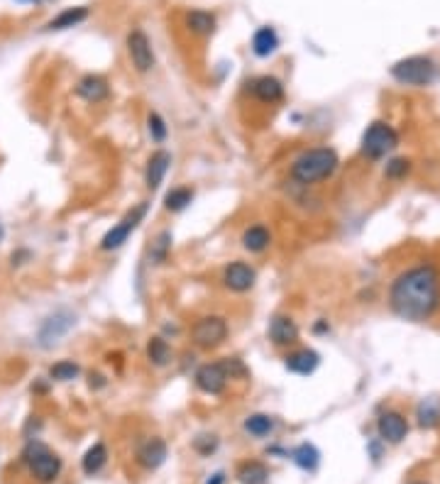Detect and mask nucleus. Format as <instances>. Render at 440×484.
<instances>
[{
	"instance_id": "f257e3e1",
	"label": "nucleus",
	"mask_w": 440,
	"mask_h": 484,
	"mask_svg": "<svg viewBox=\"0 0 440 484\" xmlns=\"http://www.w3.org/2000/svg\"><path fill=\"white\" fill-rule=\"evenodd\" d=\"M389 306L404 321H428L440 306V271L433 264L401 271L389 289Z\"/></svg>"
},
{
	"instance_id": "f03ea898",
	"label": "nucleus",
	"mask_w": 440,
	"mask_h": 484,
	"mask_svg": "<svg viewBox=\"0 0 440 484\" xmlns=\"http://www.w3.org/2000/svg\"><path fill=\"white\" fill-rule=\"evenodd\" d=\"M340 157L333 147H313L301 152L291 164V179L301 186H313L318 181L331 179L338 171Z\"/></svg>"
},
{
	"instance_id": "7ed1b4c3",
	"label": "nucleus",
	"mask_w": 440,
	"mask_h": 484,
	"mask_svg": "<svg viewBox=\"0 0 440 484\" xmlns=\"http://www.w3.org/2000/svg\"><path fill=\"white\" fill-rule=\"evenodd\" d=\"M22 460L27 462V467H29V472H32L34 480H39L44 484L54 482L59 475H62V457H59L57 452L49 450L44 443H37V441L29 443L22 452Z\"/></svg>"
},
{
	"instance_id": "20e7f679",
	"label": "nucleus",
	"mask_w": 440,
	"mask_h": 484,
	"mask_svg": "<svg viewBox=\"0 0 440 484\" xmlns=\"http://www.w3.org/2000/svg\"><path fill=\"white\" fill-rule=\"evenodd\" d=\"M392 79L404 86H431L438 79V64L428 57H406L392 67Z\"/></svg>"
},
{
	"instance_id": "39448f33",
	"label": "nucleus",
	"mask_w": 440,
	"mask_h": 484,
	"mask_svg": "<svg viewBox=\"0 0 440 484\" xmlns=\"http://www.w3.org/2000/svg\"><path fill=\"white\" fill-rule=\"evenodd\" d=\"M230 335V325L222 316H201L199 321L191 325V342L201 350H215Z\"/></svg>"
},
{
	"instance_id": "423d86ee",
	"label": "nucleus",
	"mask_w": 440,
	"mask_h": 484,
	"mask_svg": "<svg viewBox=\"0 0 440 484\" xmlns=\"http://www.w3.org/2000/svg\"><path fill=\"white\" fill-rule=\"evenodd\" d=\"M396 144H399L396 130L389 123H384V120H374L365 130V135H362V154L369 159L387 157L389 152L396 149Z\"/></svg>"
},
{
	"instance_id": "0eeeda50",
	"label": "nucleus",
	"mask_w": 440,
	"mask_h": 484,
	"mask_svg": "<svg viewBox=\"0 0 440 484\" xmlns=\"http://www.w3.org/2000/svg\"><path fill=\"white\" fill-rule=\"evenodd\" d=\"M147 210H149V203L142 201V203H138L133 210H128V213L123 215V220L120 223H115L113 228L108 230V233L100 238V250L103 252H113V250H120V247L128 242L130 235L135 233V230L140 228V223L145 220Z\"/></svg>"
},
{
	"instance_id": "6e6552de",
	"label": "nucleus",
	"mask_w": 440,
	"mask_h": 484,
	"mask_svg": "<svg viewBox=\"0 0 440 484\" xmlns=\"http://www.w3.org/2000/svg\"><path fill=\"white\" fill-rule=\"evenodd\" d=\"M128 57L138 74H149L154 69L156 64L154 49H152L149 37H147L142 29H133L128 34Z\"/></svg>"
},
{
	"instance_id": "1a4fd4ad",
	"label": "nucleus",
	"mask_w": 440,
	"mask_h": 484,
	"mask_svg": "<svg viewBox=\"0 0 440 484\" xmlns=\"http://www.w3.org/2000/svg\"><path fill=\"white\" fill-rule=\"evenodd\" d=\"M194 382L204 394L220 396L222 391H225L230 377H227L225 367H222V360H218V362H206V365H201L194 375Z\"/></svg>"
},
{
	"instance_id": "9d476101",
	"label": "nucleus",
	"mask_w": 440,
	"mask_h": 484,
	"mask_svg": "<svg viewBox=\"0 0 440 484\" xmlns=\"http://www.w3.org/2000/svg\"><path fill=\"white\" fill-rule=\"evenodd\" d=\"M257 281V269L242 260H235L225 264L222 269V286L232 294H247Z\"/></svg>"
},
{
	"instance_id": "9b49d317",
	"label": "nucleus",
	"mask_w": 440,
	"mask_h": 484,
	"mask_svg": "<svg viewBox=\"0 0 440 484\" xmlns=\"http://www.w3.org/2000/svg\"><path fill=\"white\" fill-rule=\"evenodd\" d=\"M74 325H76V316L72 311H57V314L49 316V318L42 323V328H39V345L42 347L57 345Z\"/></svg>"
},
{
	"instance_id": "f8f14e48",
	"label": "nucleus",
	"mask_w": 440,
	"mask_h": 484,
	"mask_svg": "<svg viewBox=\"0 0 440 484\" xmlns=\"http://www.w3.org/2000/svg\"><path fill=\"white\" fill-rule=\"evenodd\" d=\"M267 337L274 347H291L296 345L298 340V325L291 316L286 314H276L274 318L269 321V328H267Z\"/></svg>"
},
{
	"instance_id": "ddd939ff",
	"label": "nucleus",
	"mask_w": 440,
	"mask_h": 484,
	"mask_svg": "<svg viewBox=\"0 0 440 484\" xmlns=\"http://www.w3.org/2000/svg\"><path fill=\"white\" fill-rule=\"evenodd\" d=\"M74 93L79 95L81 100H86V103H103V100L110 98V83L108 79L98 76V74H86L84 79L76 83Z\"/></svg>"
},
{
	"instance_id": "4468645a",
	"label": "nucleus",
	"mask_w": 440,
	"mask_h": 484,
	"mask_svg": "<svg viewBox=\"0 0 440 484\" xmlns=\"http://www.w3.org/2000/svg\"><path fill=\"white\" fill-rule=\"evenodd\" d=\"M250 93L255 95L260 103H267V105H274V103H281L284 100V83H281L276 76H257L252 79L250 83Z\"/></svg>"
},
{
	"instance_id": "2eb2a0df",
	"label": "nucleus",
	"mask_w": 440,
	"mask_h": 484,
	"mask_svg": "<svg viewBox=\"0 0 440 484\" xmlns=\"http://www.w3.org/2000/svg\"><path fill=\"white\" fill-rule=\"evenodd\" d=\"M377 431H379V438H382L384 443H392V445H396V443H401L404 438H406L408 423L399 411H387V413H382V416H379Z\"/></svg>"
},
{
	"instance_id": "dca6fc26",
	"label": "nucleus",
	"mask_w": 440,
	"mask_h": 484,
	"mask_svg": "<svg viewBox=\"0 0 440 484\" xmlns=\"http://www.w3.org/2000/svg\"><path fill=\"white\" fill-rule=\"evenodd\" d=\"M318 365H321V355L316 350H311V347H298V350H291L284 357V367L298 377L313 375L318 370Z\"/></svg>"
},
{
	"instance_id": "f3484780",
	"label": "nucleus",
	"mask_w": 440,
	"mask_h": 484,
	"mask_svg": "<svg viewBox=\"0 0 440 484\" xmlns=\"http://www.w3.org/2000/svg\"><path fill=\"white\" fill-rule=\"evenodd\" d=\"M169 166H171V154L166 152V149H156V152L147 159V166H145L147 191L159 189L161 181H164V176H166V171H169Z\"/></svg>"
},
{
	"instance_id": "a211bd4d",
	"label": "nucleus",
	"mask_w": 440,
	"mask_h": 484,
	"mask_svg": "<svg viewBox=\"0 0 440 484\" xmlns=\"http://www.w3.org/2000/svg\"><path fill=\"white\" fill-rule=\"evenodd\" d=\"M166 455H169V450H166V443L161 441V438H147L142 445L138 448V462L145 467V470H156V467L164 465Z\"/></svg>"
},
{
	"instance_id": "6ab92c4d",
	"label": "nucleus",
	"mask_w": 440,
	"mask_h": 484,
	"mask_svg": "<svg viewBox=\"0 0 440 484\" xmlns=\"http://www.w3.org/2000/svg\"><path fill=\"white\" fill-rule=\"evenodd\" d=\"M281 39L279 34H276L274 27H260L255 34H252V52H255V57L260 59H267L272 57V54L279 49Z\"/></svg>"
},
{
	"instance_id": "aec40b11",
	"label": "nucleus",
	"mask_w": 440,
	"mask_h": 484,
	"mask_svg": "<svg viewBox=\"0 0 440 484\" xmlns=\"http://www.w3.org/2000/svg\"><path fill=\"white\" fill-rule=\"evenodd\" d=\"M269 245H272V233L267 225L255 223L242 233V247H245L247 252H252V255H260V252H265Z\"/></svg>"
},
{
	"instance_id": "412c9836",
	"label": "nucleus",
	"mask_w": 440,
	"mask_h": 484,
	"mask_svg": "<svg viewBox=\"0 0 440 484\" xmlns=\"http://www.w3.org/2000/svg\"><path fill=\"white\" fill-rule=\"evenodd\" d=\"M240 484H269V467L260 460H247L235 472Z\"/></svg>"
},
{
	"instance_id": "4be33fe9",
	"label": "nucleus",
	"mask_w": 440,
	"mask_h": 484,
	"mask_svg": "<svg viewBox=\"0 0 440 484\" xmlns=\"http://www.w3.org/2000/svg\"><path fill=\"white\" fill-rule=\"evenodd\" d=\"M215 25H218V20H215V15L208 13V10H191V13L186 15V27H189L191 34H199V37L213 34Z\"/></svg>"
},
{
	"instance_id": "5701e85b",
	"label": "nucleus",
	"mask_w": 440,
	"mask_h": 484,
	"mask_svg": "<svg viewBox=\"0 0 440 484\" xmlns=\"http://www.w3.org/2000/svg\"><path fill=\"white\" fill-rule=\"evenodd\" d=\"M105 462H108V448H105L103 443H93V445L86 450V455L81 457V470L88 477H93L103 470Z\"/></svg>"
},
{
	"instance_id": "b1692460",
	"label": "nucleus",
	"mask_w": 440,
	"mask_h": 484,
	"mask_svg": "<svg viewBox=\"0 0 440 484\" xmlns=\"http://www.w3.org/2000/svg\"><path fill=\"white\" fill-rule=\"evenodd\" d=\"M291 460L296 462V467H301L303 472H316L321 465V452L313 443H301L291 450Z\"/></svg>"
},
{
	"instance_id": "393cba45",
	"label": "nucleus",
	"mask_w": 440,
	"mask_h": 484,
	"mask_svg": "<svg viewBox=\"0 0 440 484\" xmlns=\"http://www.w3.org/2000/svg\"><path fill=\"white\" fill-rule=\"evenodd\" d=\"M194 199H196V191L191 189V186H176V189L166 191L164 208L169 210V213H181V210H186L194 203Z\"/></svg>"
},
{
	"instance_id": "a878e982",
	"label": "nucleus",
	"mask_w": 440,
	"mask_h": 484,
	"mask_svg": "<svg viewBox=\"0 0 440 484\" xmlns=\"http://www.w3.org/2000/svg\"><path fill=\"white\" fill-rule=\"evenodd\" d=\"M88 18V8H69L64 10V13H59L54 20H49L47 22V29L49 32H59V29H69V27H76V25H81L84 20Z\"/></svg>"
},
{
	"instance_id": "bb28decb",
	"label": "nucleus",
	"mask_w": 440,
	"mask_h": 484,
	"mask_svg": "<svg viewBox=\"0 0 440 484\" xmlns=\"http://www.w3.org/2000/svg\"><path fill=\"white\" fill-rule=\"evenodd\" d=\"M147 360L154 367H166L171 362V347L161 335H152L147 340Z\"/></svg>"
},
{
	"instance_id": "cd10ccee",
	"label": "nucleus",
	"mask_w": 440,
	"mask_h": 484,
	"mask_svg": "<svg viewBox=\"0 0 440 484\" xmlns=\"http://www.w3.org/2000/svg\"><path fill=\"white\" fill-rule=\"evenodd\" d=\"M274 428H276V421H274V416H269V413H252V416L245 418V431L250 433L252 438L272 436Z\"/></svg>"
},
{
	"instance_id": "c85d7f7f",
	"label": "nucleus",
	"mask_w": 440,
	"mask_h": 484,
	"mask_svg": "<svg viewBox=\"0 0 440 484\" xmlns=\"http://www.w3.org/2000/svg\"><path fill=\"white\" fill-rule=\"evenodd\" d=\"M171 242H174V238H171V230H161V233L156 235L154 242H152V247H149L152 264H164V262L169 260Z\"/></svg>"
},
{
	"instance_id": "c756f323",
	"label": "nucleus",
	"mask_w": 440,
	"mask_h": 484,
	"mask_svg": "<svg viewBox=\"0 0 440 484\" xmlns=\"http://www.w3.org/2000/svg\"><path fill=\"white\" fill-rule=\"evenodd\" d=\"M147 135H149V140L154 144L166 142V137H169V128H166V120L161 118L159 113H154V110L147 115Z\"/></svg>"
},
{
	"instance_id": "7c9ffc66",
	"label": "nucleus",
	"mask_w": 440,
	"mask_h": 484,
	"mask_svg": "<svg viewBox=\"0 0 440 484\" xmlns=\"http://www.w3.org/2000/svg\"><path fill=\"white\" fill-rule=\"evenodd\" d=\"M81 375V367L74 360H62L49 367V379L52 382H72Z\"/></svg>"
},
{
	"instance_id": "2f4dec72",
	"label": "nucleus",
	"mask_w": 440,
	"mask_h": 484,
	"mask_svg": "<svg viewBox=\"0 0 440 484\" xmlns=\"http://www.w3.org/2000/svg\"><path fill=\"white\" fill-rule=\"evenodd\" d=\"M418 423H421L423 428H433L440 423V406L436 401L426 399L418 406Z\"/></svg>"
},
{
	"instance_id": "473e14b6",
	"label": "nucleus",
	"mask_w": 440,
	"mask_h": 484,
	"mask_svg": "<svg viewBox=\"0 0 440 484\" xmlns=\"http://www.w3.org/2000/svg\"><path fill=\"white\" fill-rule=\"evenodd\" d=\"M408 171H411V161L408 159H392L387 164V169H384V176L399 181V179H406Z\"/></svg>"
},
{
	"instance_id": "72a5a7b5",
	"label": "nucleus",
	"mask_w": 440,
	"mask_h": 484,
	"mask_svg": "<svg viewBox=\"0 0 440 484\" xmlns=\"http://www.w3.org/2000/svg\"><path fill=\"white\" fill-rule=\"evenodd\" d=\"M222 367H225V372H227L230 379H242V377L250 375V370L242 365L240 357H222Z\"/></svg>"
},
{
	"instance_id": "f704fd0d",
	"label": "nucleus",
	"mask_w": 440,
	"mask_h": 484,
	"mask_svg": "<svg viewBox=\"0 0 440 484\" xmlns=\"http://www.w3.org/2000/svg\"><path fill=\"white\" fill-rule=\"evenodd\" d=\"M194 448L201 452V455H211V452L218 448V438H215V436H199V438H196V443H194Z\"/></svg>"
},
{
	"instance_id": "c9c22d12",
	"label": "nucleus",
	"mask_w": 440,
	"mask_h": 484,
	"mask_svg": "<svg viewBox=\"0 0 440 484\" xmlns=\"http://www.w3.org/2000/svg\"><path fill=\"white\" fill-rule=\"evenodd\" d=\"M29 257H32V252H29V250H18V252H13V257H10V260H13V267H22Z\"/></svg>"
},
{
	"instance_id": "e433bc0d",
	"label": "nucleus",
	"mask_w": 440,
	"mask_h": 484,
	"mask_svg": "<svg viewBox=\"0 0 440 484\" xmlns=\"http://www.w3.org/2000/svg\"><path fill=\"white\" fill-rule=\"evenodd\" d=\"M91 389H100V386H105V377H100V375H91Z\"/></svg>"
},
{
	"instance_id": "4c0bfd02",
	"label": "nucleus",
	"mask_w": 440,
	"mask_h": 484,
	"mask_svg": "<svg viewBox=\"0 0 440 484\" xmlns=\"http://www.w3.org/2000/svg\"><path fill=\"white\" fill-rule=\"evenodd\" d=\"M206 484H225V475H222V472H215V475L211 477Z\"/></svg>"
},
{
	"instance_id": "58836bf2",
	"label": "nucleus",
	"mask_w": 440,
	"mask_h": 484,
	"mask_svg": "<svg viewBox=\"0 0 440 484\" xmlns=\"http://www.w3.org/2000/svg\"><path fill=\"white\" fill-rule=\"evenodd\" d=\"M316 332H326L328 330V321H321V323H316V328H313Z\"/></svg>"
},
{
	"instance_id": "ea45409f",
	"label": "nucleus",
	"mask_w": 440,
	"mask_h": 484,
	"mask_svg": "<svg viewBox=\"0 0 440 484\" xmlns=\"http://www.w3.org/2000/svg\"><path fill=\"white\" fill-rule=\"evenodd\" d=\"M0 242H3V225H0Z\"/></svg>"
},
{
	"instance_id": "a19ab883",
	"label": "nucleus",
	"mask_w": 440,
	"mask_h": 484,
	"mask_svg": "<svg viewBox=\"0 0 440 484\" xmlns=\"http://www.w3.org/2000/svg\"><path fill=\"white\" fill-rule=\"evenodd\" d=\"M25 3H37V0H25Z\"/></svg>"
},
{
	"instance_id": "79ce46f5",
	"label": "nucleus",
	"mask_w": 440,
	"mask_h": 484,
	"mask_svg": "<svg viewBox=\"0 0 440 484\" xmlns=\"http://www.w3.org/2000/svg\"><path fill=\"white\" fill-rule=\"evenodd\" d=\"M411 484H426V482H411Z\"/></svg>"
}]
</instances>
